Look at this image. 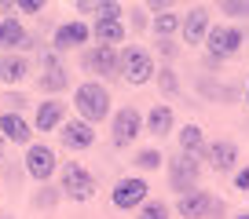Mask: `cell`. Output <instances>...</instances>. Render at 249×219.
Here are the masks:
<instances>
[{
  "instance_id": "cell-24",
  "label": "cell",
  "mask_w": 249,
  "mask_h": 219,
  "mask_svg": "<svg viewBox=\"0 0 249 219\" xmlns=\"http://www.w3.org/2000/svg\"><path fill=\"white\" fill-rule=\"evenodd\" d=\"M179 30V15H172V11H161V15H154V33L158 37L169 40V33Z\"/></svg>"
},
{
  "instance_id": "cell-32",
  "label": "cell",
  "mask_w": 249,
  "mask_h": 219,
  "mask_svg": "<svg viewBox=\"0 0 249 219\" xmlns=\"http://www.w3.org/2000/svg\"><path fill=\"white\" fill-rule=\"evenodd\" d=\"M161 51H165V55L172 59V55H176V44H172V40H161Z\"/></svg>"
},
{
  "instance_id": "cell-31",
  "label": "cell",
  "mask_w": 249,
  "mask_h": 219,
  "mask_svg": "<svg viewBox=\"0 0 249 219\" xmlns=\"http://www.w3.org/2000/svg\"><path fill=\"white\" fill-rule=\"evenodd\" d=\"M18 8H22V11H40V8H44V0H18Z\"/></svg>"
},
{
  "instance_id": "cell-34",
  "label": "cell",
  "mask_w": 249,
  "mask_h": 219,
  "mask_svg": "<svg viewBox=\"0 0 249 219\" xmlns=\"http://www.w3.org/2000/svg\"><path fill=\"white\" fill-rule=\"evenodd\" d=\"M234 219H249V212H242V216H234Z\"/></svg>"
},
{
  "instance_id": "cell-29",
  "label": "cell",
  "mask_w": 249,
  "mask_h": 219,
  "mask_svg": "<svg viewBox=\"0 0 249 219\" xmlns=\"http://www.w3.org/2000/svg\"><path fill=\"white\" fill-rule=\"evenodd\" d=\"M224 212H227V204L220 201V197H213V201H209V208H205V216H202V219H224Z\"/></svg>"
},
{
  "instance_id": "cell-30",
  "label": "cell",
  "mask_w": 249,
  "mask_h": 219,
  "mask_svg": "<svg viewBox=\"0 0 249 219\" xmlns=\"http://www.w3.org/2000/svg\"><path fill=\"white\" fill-rule=\"evenodd\" d=\"M234 187H238V190H249V168H242V172L234 175Z\"/></svg>"
},
{
  "instance_id": "cell-28",
  "label": "cell",
  "mask_w": 249,
  "mask_h": 219,
  "mask_svg": "<svg viewBox=\"0 0 249 219\" xmlns=\"http://www.w3.org/2000/svg\"><path fill=\"white\" fill-rule=\"evenodd\" d=\"M158 84H161V92H169V95L179 92V80H176V73H172V70H161V73H158Z\"/></svg>"
},
{
  "instance_id": "cell-4",
  "label": "cell",
  "mask_w": 249,
  "mask_h": 219,
  "mask_svg": "<svg viewBox=\"0 0 249 219\" xmlns=\"http://www.w3.org/2000/svg\"><path fill=\"white\" fill-rule=\"evenodd\" d=\"M198 175H202V164H198V157L176 154V157L169 161V183H172V190H176L179 197L191 194V190H198Z\"/></svg>"
},
{
  "instance_id": "cell-20",
  "label": "cell",
  "mask_w": 249,
  "mask_h": 219,
  "mask_svg": "<svg viewBox=\"0 0 249 219\" xmlns=\"http://www.w3.org/2000/svg\"><path fill=\"white\" fill-rule=\"evenodd\" d=\"M172 121H176V117H172V110H169V106H154V110L147 113V132L161 139V135L172 132Z\"/></svg>"
},
{
  "instance_id": "cell-15",
  "label": "cell",
  "mask_w": 249,
  "mask_h": 219,
  "mask_svg": "<svg viewBox=\"0 0 249 219\" xmlns=\"http://www.w3.org/2000/svg\"><path fill=\"white\" fill-rule=\"evenodd\" d=\"M0 47H33V37L22 30L18 18H4L0 22Z\"/></svg>"
},
{
  "instance_id": "cell-13",
  "label": "cell",
  "mask_w": 249,
  "mask_h": 219,
  "mask_svg": "<svg viewBox=\"0 0 249 219\" xmlns=\"http://www.w3.org/2000/svg\"><path fill=\"white\" fill-rule=\"evenodd\" d=\"M40 63L48 66V70L40 73V92H62V88L70 84V77H66V70H62V66H59V59H55L52 51H48L44 59H40Z\"/></svg>"
},
{
  "instance_id": "cell-8",
  "label": "cell",
  "mask_w": 249,
  "mask_h": 219,
  "mask_svg": "<svg viewBox=\"0 0 249 219\" xmlns=\"http://www.w3.org/2000/svg\"><path fill=\"white\" fill-rule=\"evenodd\" d=\"M147 183H143V179H136V175H132V179H121V183H117V187H114V208H136V204H147Z\"/></svg>"
},
{
  "instance_id": "cell-18",
  "label": "cell",
  "mask_w": 249,
  "mask_h": 219,
  "mask_svg": "<svg viewBox=\"0 0 249 219\" xmlns=\"http://www.w3.org/2000/svg\"><path fill=\"white\" fill-rule=\"evenodd\" d=\"M26 73H30V63L22 55H0V80L4 84H18Z\"/></svg>"
},
{
  "instance_id": "cell-22",
  "label": "cell",
  "mask_w": 249,
  "mask_h": 219,
  "mask_svg": "<svg viewBox=\"0 0 249 219\" xmlns=\"http://www.w3.org/2000/svg\"><path fill=\"white\" fill-rule=\"evenodd\" d=\"M92 33L99 37L103 47H114V44H121V40H124V26L121 22H95Z\"/></svg>"
},
{
  "instance_id": "cell-16",
  "label": "cell",
  "mask_w": 249,
  "mask_h": 219,
  "mask_svg": "<svg viewBox=\"0 0 249 219\" xmlns=\"http://www.w3.org/2000/svg\"><path fill=\"white\" fill-rule=\"evenodd\" d=\"M205 157H209V164L216 172H231L234 161H238V146H234V142H213V146L205 150Z\"/></svg>"
},
{
  "instance_id": "cell-12",
  "label": "cell",
  "mask_w": 249,
  "mask_h": 219,
  "mask_svg": "<svg viewBox=\"0 0 249 219\" xmlns=\"http://www.w3.org/2000/svg\"><path fill=\"white\" fill-rule=\"evenodd\" d=\"M59 135H62V146H66V150H88L95 142L92 125H85V121H70Z\"/></svg>"
},
{
  "instance_id": "cell-14",
  "label": "cell",
  "mask_w": 249,
  "mask_h": 219,
  "mask_svg": "<svg viewBox=\"0 0 249 219\" xmlns=\"http://www.w3.org/2000/svg\"><path fill=\"white\" fill-rule=\"evenodd\" d=\"M30 125H26V121L22 117H18V113H11V110H8V113H0V139H4V142H30Z\"/></svg>"
},
{
  "instance_id": "cell-9",
  "label": "cell",
  "mask_w": 249,
  "mask_h": 219,
  "mask_svg": "<svg viewBox=\"0 0 249 219\" xmlns=\"http://www.w3.org/2000/svg\"><path fill=\"white\" fill-rule=\"evenodd\" d=\"M85 70L99 73V77H117V51L114 47L95 44L92 51H85Z\"/></svg>"
},
{
  "instance_id": "cell-5",
  "label": "cell",
  "mask_w": 249,
  "mask_h": 219,
  "mask_svg": "<svg viewBox=\"0 0 249 219\" xmlns=\"http://www.w3.org/2000/svg\"><path fill=\"white\" fill-rule=\"evenodd\" d=\"M62 190H66V197H73V201H88V197L95 194V179L77 161H70V164H62Z\"/></svg>"
},
{
  "instance_id": "cell-25",
  "label": "cell",
  "mask_w": 249,
  "mask_h": 219,
  "mask_svg": "<svg viewBox=\"0 0 249 219\" xmlns=\"http://www.w3.org/2000/svg\"><path fill=\"white\" fill-rule=\"evenodd\" d=\"M140 219H169V204H161V201H147L140 208Z\"/></svg>"
},
{
  "instance_id": "cell-11",
  "label": "cell",
  "mask_w": 249,
  "mask_h": 219,
  "mask_svg": "<svg viewBox=\"0 0 249 219\" xmlns=\"http://www.w3.org/2000/svg\"><path fill=\"white\" fill-rule=\"evenodd\" d=\"M92 37V30H88L85 22H66L55 30V51H70V47H81L85 40Z\"/></svg>"
},
{
  "instance_id": "cell-3",
  "label": "cell",
  "mask_w": 249,
  "mask_h": 219,
  "mask_svg": "<svg viewBox=\"0 0 249 219\" xmlns=\"http://www.w3.org/2000/svg\"><path fill=\"white\" fill-rule=\"evenodd\" d=\"M205 44H209V59H213V63H220V59L238 55V47L246 44V37H242V30H234V26H209Z\"/></svg>"
},
{
  "instance_id": "cell-35",
  "label": "cell",
  "mask_w": 249,
  "mask_h": 219,
  "mask_svg": "<svg viewBox=\"0 0 249 219\" xmlns=\"http://www.w3.org/2000/svg\"><path fill=\"white\" fill-rule=\"evenodd\" d=\"M246 102H249V88H246Z\"/></svg>"
},
{
  "instance_id": "cell-26",
  "label": "cell",
  "mask_w": 249,
  "mask_h": 219,
  "mask_svg": "<svg viewBox=\"0 0 249 219\" xmlns=\"http://www.w3.org/2000/svg\"><path fill=\"white\" fill-rule=\"evenodd\" d=\"M220 11H224V15H234V18H249V0H224Z\"/></svg>"
},
{
  "instance_id": "cell-21",
  "label": "cell",
  "mask_w": 249,
  "mask_h": 219,
  "mask_svg": "<svg viewBox=\"0 0 249 219\" xmlns=\"http://www.w3.org/2000/svg\"><path fill=\"white\" fill-rule=\"evenodd\" d=\"M202 150H205L202 128H198V125H187L183 132H179V154H187V157H198Z\"/></svg>"
},
{
  "instance_id": "cell-6",
  "label": "cell",
  "mask_w": 249,
  "mask_h": 219,
  "mask_svg": "<svg viewBox=\"0 0 249 219\" xmlns=\"http://www.w3.org/2000/svg\"><path fill=\"white\" fill-rule=\"evenodd\" d=\"M140 132H143V117L136 106H124L114 113V146H128Z\"/></svg>"
},
{
  "instance_id": "cell-33",
  "label": "cell",
  "mask_w": 249,
  "mask_h": 219,
  "mask_svg": "<svg viewBox=\"0 0 249 219\" xmlns=\"http://www.w3.org/2000/svg\"><path fill=\"white\" fill-rule=\"evenodd\" d=\"M0 161H4V139H0Z\"/></svg>"
},
{
  "instance_id": "cell-7",
  "label": "cell",
  "mask_w": 249,
  "mask_h": 219,
  "mask_svg": "<svg viewBox=\"0 0 249 219\" xmlns=\"http://www.w3.org/2000/svg\"><path fill=\"white\" fill-rule=\"evenodd\" d=\"M26 172H30L37 183L52 179V172H55V150L44 146V142L30 146V150H26Z\"/></svg>"
},
{
  "instance_id": "cell-23",
  "label": "cell",
  "mask_w": 249,
  "mask_h": 219,
  "mask_svg": "<svg viewBox=\"0 0 249 219\" xmlns=\"http://www.w3.org/2000/svg\"><path fill=\"white\" fill-rule=\"evenodd\" d=\"M92 11L99 18H95V22H121V4H114V0H103V4H92Z\"/></svg>"
},
{
  "instance_id": "cell-1",
  "label": "cell",
  "mask_w": 249,
  "mask_h": 219,
  "mask_svg": "<svg viewBox=\"0 0 249 219\" xmlns=\"http://www.w3.org/2000/svg\"><path fill=\"white\" fill-rule=\"evenodd\" d=\"M73 106H77L85 125H99V121L110 117V92L99 80H85V84L73 92Z\"/></svg>"
},
{
  "instance_id": "cell-10",
  "label": "cell",
  "mask_w": 249,
  "mask_h": 219,
  "mask_svg": "<svg viewBox=\"0 0 249 219\" xmlns=\"http://www.w3.org/2000/svg\"><path fill=\"white\" fill-rule=\"evenodd\" d=\"M179 30H183L187 44H202L205 33H209V11L205 8H191L187 18H179Z\"/></svg>"
},
{
  "instance_id": "cell-17",
  "label": "cell",
  "mask_w": 249,
  "mask_h": 219,
  "mask_svg": "<svg viewBox=\"0 0 249 219\" xmlns=\"http://www.w3.org/2000/svg\"><path fill=\"white\" fill-rule=\"evenodd\" d=\"M209 201H213V197L205 194V190H191V194L179 197L176 212H179L183 219H202V216H205V208H209Z\"/></svg>"
},
{
  "instance_id": "cell-27",
  "label": "cell",
  "mask_w": 249,
  "mask_h": 219,
  "mask_svg": "<svg viewBox=\"0 0 249 219\" xmlns=\"http://www.w3.org/2000/svg\"><path fill=\"white\" fill-rule=\"evenodd\" d=\"M136 164H140V168H158V164H161V154H158V150H140V154H136Z\"/></svg>"
},
{
  "instance_id": "cell-19",
  "label": "cell",
  "mask_w": 249,
  "mask_h": 219,
  "mask_svg": "<svg viewBox=\"0 0 249 219\" xmlns=\"http://www.w3.org/2000/svg\"><path fill=\"white\" fill-rule=\"evenodd\" d=\"M62 117H66V106L62 102H40L37 106V128L40 132H52V128H59L62 125Z\"/></svg>"
},
{
  "instance_id": "cell-2",
  "label": "cell",
  "mask_w": 249,
  "mask_h": 219,
  "mask_svg": "<svg viewBox=\"0 0 249 219\" xmlns=\"http://www.w3.org/2000/svg\"><path fill=\"white\" fill-rule=\"evenodd\" d=\"M117 77H124L128 84H147L154 77V59L143 47H128L117 55Z\"/></svg>"
}]
</instances>
